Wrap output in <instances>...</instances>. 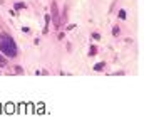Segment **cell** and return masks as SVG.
Here are the masks:
<instances>
[{
  "label": "cell",
  "mask_w": 144,
  "mask_h": 123,
  "mask_svg": "<svg viewBox=\"0 0 144 123\" xmlns=\"http://www.w3.org/2000/svg\"><path fill=\"white\" fill-rule=\"evenodd\" d=\"M119 17H121V19H126V12H124V10H119Z\"/></svg>",
  "instance_id": "obj_6"
},
{
  "label": "cell",
  "mask_w": 144,
  "mask_h": 123,
  "mask_svg": "<svg viewBox=\"0 0 144 123\" xmlns=\"http://www.w3.org/2000/svg\"><path fill=\"white\" fill-rule=\"evenodd\" d=\"M15 8H17V10H22V8H25V4L19 2V4H15Z\"/></svg>",
  "instance_id": "obj_3"
},
{
  "label": "cell",
  "mask_w": 144,
  "mask_h": 123,
  "mask_svg": "<svg viewBox=\"0 0 144 123\" xmlns=\"http://www.w3.org/2000/svg\"><path fill=\"white\" fill-rule=\"evenodd\" d=\"M119 32H121V30H119V27H114V30H112V34H114V36H119Z\"/></svg>",
  "instance_id": "obj_5"
},
{
  "label": "cell",
  "mask_w": 144,
  "mask_h": 123,
  "mask_svg": "<svg viewBox=\"0 0 144 123\" xmlns=\"http://www.w3.org/2000/svg\"><path fill=\"white\" fill-rule=\"evenodd\" d=\"M104 62H99V64H96V66H94V69H96V71H100V69H102V68H104Z\"/></svg>",
  "instance_id": "obj_2"
},
{
  "label": "cell",
  "mask_w": 144,
  "mask_h": 123,
  "mask_svg": "<svg viewBox=\"0 0 144 123\" xmlns=\"http://www.w3.org/2000/svg\"><path fill=\"white\" fill-rule=\"evenodd\" d=\"M0 51L8 56V58H13L17 56V46L13 42V39L10 36H2L0 37Z\"/></svg>",
  "instance_id": "obj_1"
},
{
  "label": "cell",
  "mask_w": 144,
  "mask_h": 123,
  "mask_svg": "<svg viewBox=\"0 0 144 123\" xmlns=\"http://www.w3.org/2000/svg\"><path fill=\"white\" fill-rule=\"evenodd\" d=\"M5 64H7V61L4 59V56H0V68H4Z\"/></svg>",
  "instance_id": "obj_4"
}]
</instances>
